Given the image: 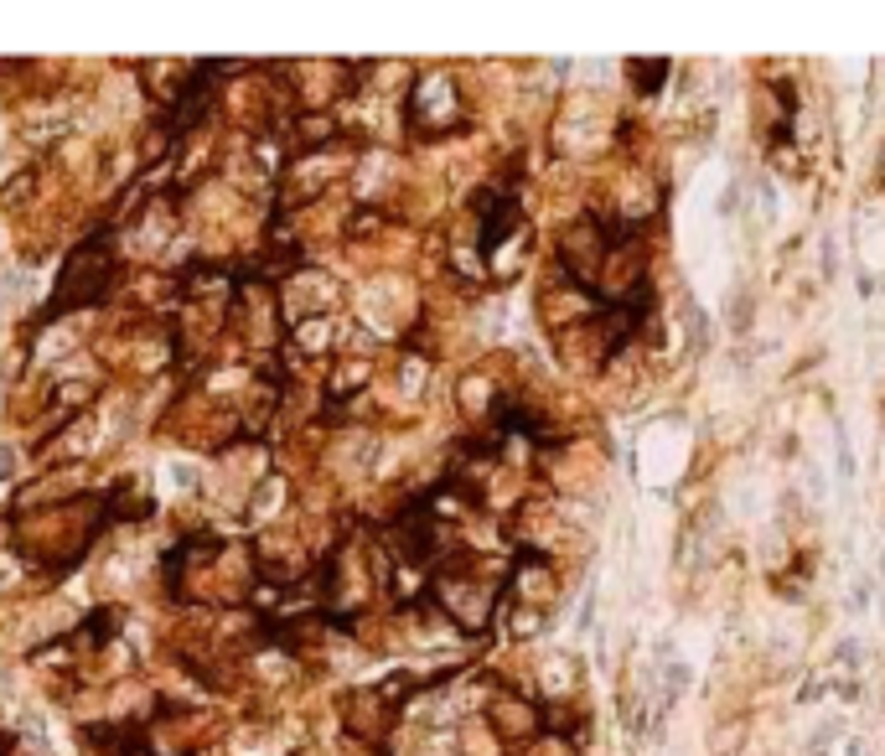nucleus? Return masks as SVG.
<instances>
[{
    "label": "nucleus",
    "mask_w": 885,
    "mask_h": 756,
    "mask_svg": "<svg viewBox=\"0 0 885 756\" xmlns=\"http://www.w3.org/2000/svg\"><path fill=\"white\" fill-rule=\"evenodd\" d=\"M109 286H115V255H109L105 233H93V239L78 243V255L68 259V270H62V280H58V301H52V311H62V306L105 301Z\"/></svg>",
    "instance_id": "obj_1"
},
{
    "label": "nucleus",
    "mask_w": 885,
    "mask_h": 756,
    "mask_svg": "<svg viewBox=\"0 0 885 756\" xmlns=\"http://www.w3.org/2000/svg\"><path fill=\"white\" fill-rule=\"evenodd\" d=\"M11 471H16V451L11 446H0V483H11Z\"/></svg>",
    "instance_id": "obj_2"
}]
</instances>
